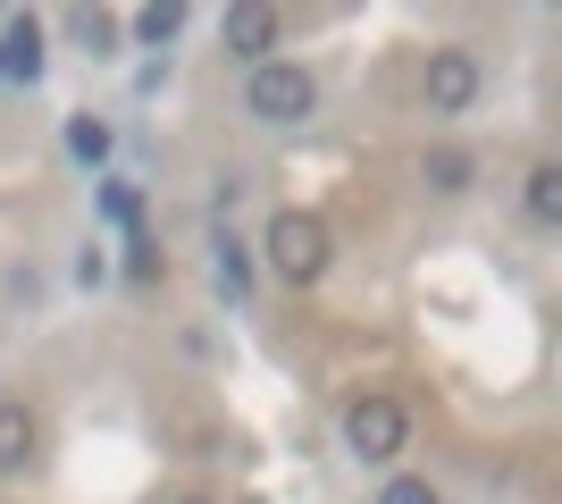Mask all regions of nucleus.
<instances>
[{"label": "nucleus", "mask_w": 562, "mask_h": 504, "mask_svg": "<svg viewBox=\"0 0 562 504\" xmlns=\"http://www.w3.org/2000/svg\"><path fill=\"white\" fill-rule=\"evenodd\" d=\"M260 253H269V269H278L285 287H319L328 278V219H311V211H278L269 219V236H260Z\"/></svg>", "instance_id": "f257e3e1"}, {"label": "nucleus", "mask_w": 562, "mask_h": 504, "mask_svg": "<svg viewBox=\"0 0 562 504\" xmlns=\"http://www.w3.org/2000/svg\"><path fill=\"white\" fill-rule=\"evenodd\" d=\"M244 101H252V119H269V126H303L311 110H319V76H311L303 59H260Z\"/></svg>", "instance_id": "f03ea898"}, {"label": "nucleus", "mask_w": 562, "mask_h": 504, "mask_svg": "<svg viewBox=\"0 0 562 504\" xmlns=\"http://www.w3.org/2000/svg\"><path fill=\"white\" fill-rule=\"evenodd\" d=\"M479 85H487V76H479V51H462V43H437L420 59V101L437 119H462L470 101H479Z\"/></svg>", "instance_id": "7ed1b4c3"}, {"label": "nucleus", "mask_w": 562, "mask_h": 504, "mask_svg": "<svg viewBox=\"0 0 562 504\" xmlns=\"http://www.w3.org/2000/svg\"><path fill=\"white\" fill-rule=\"evenodd\" d=\"M403 437H412V412H403L395 395H361V404L345 412V446H352L361 462H395Z\"/></svg>", "instance_id": "20e7f679"}, {"label": "nucleus", "mask_w": 562, "mask_h": 504, "mask_svg": "<svg viewBox=\"0 0 562 504\" xmlns=\"http://www.w3.org/2000/svg\"><path fill=\"white\" fill-rule=\"evenodd\" d=\"M218 34H227V51L235 59H269V51H278V34H285V18L278 9H227V25H218Z\"/></svg>", "instance_id": "39448f33"}, {"label": "nucleus", "mask_w": 562, "mask_h": 504, "mask_svg": "<svg viewBox=\"0 0 562 504\" xmlns=\"http://www.w3.org/2000/svg\"><path fill=\"white\" fill-rule=\"evenodd\" d=\"M43 76V18H9L0 34V85H34Z\"/></svg>", "instance_id": "423d86ee"}, {"label": "nucleus", "mask_w": 562, "mask_h": 504, "mask_svg": "<svg viewBox=\"0 0 562 504\" xmlns=\"http://www.w3.org/2000/svg\"><path fill=\"white\" fill-rule=\"evenodd\" d=\"M34 446H43V421H34L25 404H0V471H25Z\"/></svg>", "instance_id": "0eeeda50"}, {"label": "nucleus", "mask_w": 562, "mask_h": 504, "mask_svg": "<svg viewBox=\"0 0 562 504\" xmlns=\"http://www.w3.org/2000/svg\"><path fill=\"white\" fill-rule=\"evenodd\" d=\"M520 202H529V219H538V227H554V219H562V168L538 160V168H529V193H520Z\"/></svg>", "instance_id": "6e6552de"}, {"label": "nucleus", "mask_w": 562, "mask_h": 504, "mask_svg": "<svg viewBox=\"0 0 562 504\" xmlns=\"http://www.w3.org/2000/svg\"><path fill=\"white\" fill-rule=\"evenodd\" d=\"M420 177H428V193H470V152L437 144V152L420 160Z\"/></svg>", "instance_id": "1a4fd4ad"}, {"label": "nucleus", "mask_w": 562, "mask_h": 504, "mask_svg": "<svg viewBox=\"0 0 562 504\" xmlns=\"http://www.w3.org/2000/svg\"><path fill=\"white\" fill-rule=\"evenodd\" d=\"M135 34H143V43H177V34H186V0H151V9H135Z\"/></svg>", "instance_id": "9d476101"}, {"label": "nucleus", "mask_w": 562, "mask_h": 504, "mask_svg": "<svg viewBox=\"0 0 562 504\" xmlns=\"http://www.w3.org/2000/svg\"><path fill=\"white\" fill-rule=\"evenodd\" d=\"M68 152L85 168H101V160H110V126H101V119H68Z\"/></svg>", "instance_id": "9b49d317"}, {"label": "nucleus", "mask_w": 562, "mask_h": 504, "mask_svg": "<svg viewBox=\"0 0 562 504\" xmlns=\"http://www.w3.org/2000/svg\"><path fill=\"white\" fill-rule=\"evenodd\" d=\"M126 278H143V287L160 278V244L143 236V227H135V236H126Z\"/></svg>", "instance_id": "f8f14e48"}, {"label": "nucleus", "mask_w": 562, "mask_h": 504, "mask_svg": "<svg viewBox=\"0 0 562 504\" xmlns=\"http://www.w3.org/2000/svg\"><path fill=\"white\" fill-rule=\"evenodd\" d=\"M244 278H252V261H244V244H218V287H227V294H244Z\"/></svg>", "instance_id": "ddd939ff"}, {"label": "nucleus", "mask_w": 562, "mask_h": 504, "mask_svg": "<svg viewBox=\"0 0 562 504\" xmlns=\"http://www.w3.org/2000/svg\"><path fill=\"white\" fill-rule=\"evenodd\" d=\"M378 504H446V496H437L428 480H386V488H378Z\"/></svg>", "instance_id": "4468645a"}, {"label": "nucleus", "mask_w": 562, "mask_h": 504, "mask_svg": "<svg viewBox=\"0 0 562 504\" xmlns=\"http://www.w3.org/2000/svg\"><path fill=\"white\" fill-rule=\"evenodd\" d=\"M101 211H110L117 227H135V219H143V193L135 186H110V193H101Z\"/></svg>", "instance_id": "2eb2a0df"}, {"label": "nucleus", "mask_w": 562, "mask_h": 504, "mask_svg": "<svg viewBox=\"0 0 562 504\" xmlns=\"http://www.w3.org/2000/svg\"><path fill=\"white\" fill-rule=\"evenodd\" d=\"M76 34H85V43H93V59H101V51L117 43V18H93V9H85V18H76Z\"/></svg>", "instance_id": "dca6fc26"}, {"label": "nucleus", "mask_w": 562, "mask_h": 504, "mask_svg": "<svg viewBox=\"0 0 562 504\" xmlns=\"http://www.w3.org/2000/svg\"><path fill=\"white\" fill-rule=\"evenodd\" d=\"M193 504H202V496H193Z\"/></svg>", "instance_id": "f3484780"}]
</instances>
